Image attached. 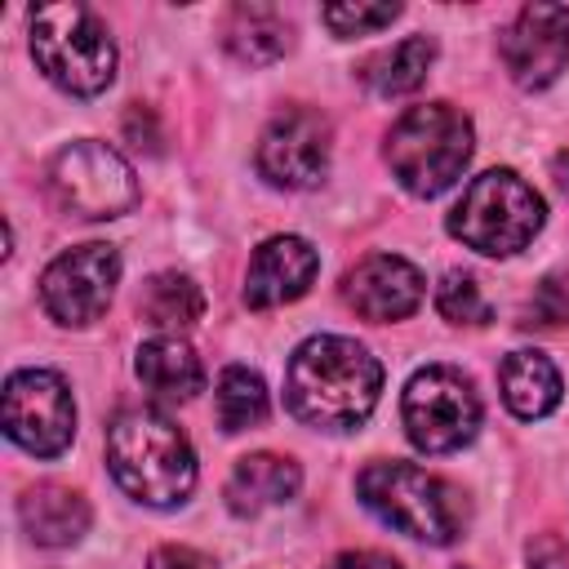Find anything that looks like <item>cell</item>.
Returning <instances> with one entry per match:
<instances>
[{"instance_id": "1", "label": "cell", "mask_w": 569, "mask_h": 569, "mask_svg": "<svg viewBox=\"0 0 569 569\" xmlns=\"http://www.w3.org/2000/svg\"><path fill=\"white\" fill-rule=\"evenodd\" d=\"M382 391V365L342 333L307 338L284 369V405L298 422L316 431H351L360 427Z\"/></svg>"}, {"instance_id": "2", "label": "cell", "mask_w": 569, "mask_h": 569, "mask_svg": "<svg viewBox=\"0 0 569 569\" xmlns=\"http://www.w3.org/2000/svg\"><path fill=\"white\" fill-rule=\"evenodd\" d=\"M107 467L116 485L147 507H178L196 489V453L173 418L151 405L120 409L107 427Z\"/></svg>"}, {"instance_id": "3", "label": "cell", "mask_w": 569, "mask_h": 569, "mask_svg": "<svg viewBox=\"0 0 569 569\" xmlns=\"http://www.w3.org/2000/svg\"><path fill=\"white\" fill-rule=\"evenodd\" d=\"M356 493L382 525L431 547H449L467 525L462 493L413 462H369L356 476Z\"/></svg>"}, {"instance_id": "4", "label": "cell", "mask_w": 569, "mask_h": 569, "mask_svg": "<svg viewBox=\"0 0 569 569\" xmlns=\"http://www.w3.org/2000/svg\"><path fill=\"white\" fill-rule=\"evenodd\" d=\"M471 160V120L453 102H422L409 107L387 133V164L391 178L409 196H440L462 178Z\"/></svg>"}, {"instance_id": "5", "label": "cell", "mask_w": 569, "mask_h": 569, "mask_svg": "<svg viewBox=\"0 0 569 569\" xmlns=\"http://www.w3.org/2000/svg\"><path fill=\"white\" fill-rule=\"evenodd\" d=\"M31 58L67 93L93 98L116 80V44L102 18L76 0L31 13Z\"/></svg>"}, {"instance_id": "6", "label": "cell", "mask_w": 569, "mask_h": 569, "mask_svg": "<svg viewBox=\"0 0 569 569\" xmlns=\"http://www.w3.org/2000/svg\"><path fill=\"white\" fill-rule=\"evenodd\" d=\"M542 196L511 169H489L467 182L462 200L449 209V236L476 253L507 258L520 253L542 231Z\"/></svg>"}, {"instance_id": "7", "label": "cell", "mask_w": 569, "mask_h": 569, "mask_svg": "<svg viewBox=\"0 0 569 569\" xmlns=\"http://www.w3.org/2000/svg\"><path fill=\"white\" fill-rule=\"evenodd\" d=\"M49 196L58 200V209L76 213V218H120L138 204V178L129 169V160L93 138L67 142L53 160H49Z\"/></svg>"}, {"instance_id": "8", "label": "cell", "mask_w": 569, "mask_h": 569, "mask_svg": "<svg viewBox=\"0 0 569 569\" xmlns=\"http://www.w3.org/2000/svg\"><path fill=\"white\" fill-rule=\"evenodd\" d=\"M405 436L422 453H453L476 440L480 431V396L471 378H462L449 365H427L409 378L400 400Z\"/></svg>"}, {"instance_id": "9", "label": "cell", "mask_w": 569, "mask_h": 569, "mask_svg": "<svg viewBox=\"0 0 569 569\" xmlns=\"http://www.w3.org/2000/svg\"><path fill=\"white\" fill-rule=\"evenodd\" d=\"M4 436L31 458H58L76 436L71 387L53 369H18L4 382Z\"/></svg>"}, {"instance_id": "10", "label": "cell", "mask_w": 569, "mask_h": 569, "mask_svg": "<svg viewBox=\"0 0 569 569\" xmlns=\"http://www.w3.org/2000/svg\"><path fill=\"white\" fill-rule=\"evenodd\" d=\"M120 280V253L102 240L58 253L40 276V302L58 325H93Z\"/></svg>"}, {"instance_id": "11", "label": "cell", "mask_w": 569, "mask_h": 569, "mask_svg": "<svg viewBox=\"0 0 569 569\" xmlns=\"http://www.w3.org/2000/svg\"><path fill=\"white\" fill-rule=\"evenodd\" d=\"M258 173L271 187L307 191L329 173V120L307 107H284L258 138Z\"/></svg>"}, {"instance_id": "12", "label": "cell", "mask_w": 569, "mask_h": 569, "mask_svg": "<svg viewBox=\"0 0 569 569\" xmlns=\"http://www.w3.org/2000/svg\"><path fill=\"white\" fill-rule=\"evenodd\" d=\"M502 62L520 89H547L569 62V9L565 4H525L502 31Z\"/></svg>"}, {"instance_id": "13", "label": "cell", "mask_w": 569, "mask_h": 569, "mask_svg": "<svg viewBox=\"0 0 569 569\" xmlns=\"http://www.w3.org/2000/svg\"><path fill=\"white\" fill-rule=\"evenodd\" d=\"M342 298L356 316H365L373 325L405 320L422 302V271L413 262H405L400 253H373L347 271Z\"/></svg>"}, {"instance_id": "14", "label": "cell", "mask_w": 569, "mask_h": 569, "mask_svg": "<svg viewBox=\"0 0 569 569\" xmlns=\"http://www.w3.org/2000/svg\"><path fill=\"white\" fill-rule=\"evenodd\" d=\"M316 271H320V253L302 236H271L249 258L244 302L253 311L284 307V302H293V298H302L311 289Z\"/></svg>"}, {"instance_id": "15", "label": "cell", "mask_w": 569, "mask_h": 569, "mask_svg": "<svg viewBox=\"0 0 569 569\" xmlns=\"http://www.w3.org/2000/svg\"><path fill=\"white\" fill-rule=\"evenodd\" d=\"M298 485H302L298 462L280 453H249L227 476V507L236 516H258V511L284 507L298 493Z\"/></svg>"}, {"instance_id": "16", "label": "cell", "mask_w": 569, "mask_h": 569, "mask_svg": "<svg viewBox=\"0 0 569 569\" xmlns=\"http://www.w3.org/2000/svg\"><path fill=\"white\" fill-rule=\"evenodd\" d=\"M18 516H22V529L31 533V542H40V547H71L89 529V502L62 485L27 489L18 502Z\"/></svg>"}, {"instance_id": "17", "label": "cell", "mask_w": 569, "mask_h": 569, "mask_svg": "<svg viewBox=\"0 0 569 569\" xmlns=\"http://www.w3.org/2000/svg\"><path fill=\"white\" fill-rule=\"evenodd\" d=\"M133 369H138L142 387H147L151 396H160V400H191V396L204 387V365H200V356H196L182 338H173V333H160V338L142 342Z\"/></svg>"}, {"instance_id": "18", "label": "cell", "mask_w": 569, "mask_h": 569, "mask_svg": "<svg viewBox=\"0 0 569 569\" xmlns=\"http://www.w3.org/2000/svg\"><path fill=\"white\" fill-rule=\"evenodd\" d=\"M498 387L507 409L525 422L547 418L560 405V373L542 351H511L498 369Z\"/></svg>"}, {"instance_id": "19", "label": "cell", "mask_w": 569, "mask_h": 569, "mask_svg": "<svg viewBox=\"0 0 569 569\" xmlns=\"http://www.w3.org/2000/svg\"><path fill=\"white\" fill-rule=\"evenodd\" d=\"M222 44L244 67H267L289 49V22L271 4H236L222 27Z\"/></svg>"}, {"instance_id": "20", "label": "cell", "mask_w": 569, "mask_h": 569, "mask_svg": "<svg viewBox=\"0 0 569 569\" xmlns=\"http://www.w3.org/2000/svg\"><path fill=\"white\" fill-rule=\"evenodd\" d=\"M431 62H436V40L431 36H409V40L365 58L360 62V80L378 98H400V93H413L427 80Z\"/></svg>"}, {"instance_id": "21", "label": "cell", "mask_w": 569, "mask_h": 569, "mask_svg": "<svg viewBox=\"0 0 569 569\" xmlns=\"http://www.w3.org/2000/svg\"><path fill=\"white\" fill-rule=\"evenodd\" d=\"M138 311H142V320L156 325L160 333H173V338H178L182 329H191V325L204 316V298H200V289H196L191 276L160 271V276H151V280L142 284Z\"/></svg>"}, {"instance_id": "22", "label": "cell", "mask_w": 569, "mask_h": 569, "mask_svg": "<svg viewBox=\"0 0 569 569\" xmlns=\"http://www.w3.org/2000/svg\"><path fill=\"white\" fill-rule=\"evenodd\" d=\"M213 405H218V427L222 431H244V427H258L267 418V387H262V378L253 369L231 365L218 378Z\"/></svg>"}, {"instance_id": "23", "label": "cell", "mask_w": 569, "mask_h": 569, "mask_svg": "<svg viewBox=\"0 0 569 569\" xmlns=\"http://www.w3.org/2000/svg\"><path fill=\"white\" fill-rule=\"evenodd\" d=\"M436 311L453 325H485L489 320V302L467 271H445V280L436 284Z\"/></svg>"}, {"instance_id": "24", "label": "cell", "mask_w": 569, "mask_h": 569, "mask_svg": "<svg viewBox=\"0 0 569 569\" xmlns=\"http://www.w3.org/2000/svg\"><path fill=\"white\" fill-rule=\"evenodd\" d=\"M325 27L333 36H369V31H382L387 22L400 18V4H325L320 9Z\"/></svg>"}, {"instance_id": "25", "label": "cell", "mask_w": 569, "mask_h": 569, "mask_svg": "<svg viewBox=\"0 0 569 569\" xmlns=\"http://www.w3.org/2000/svg\"><path fill=\"white\" fill-rule=\"evenodd\" d=\"M520 325L525 329H560V325H569V280L565 276H547L533 289Z\"/></svg>"}, {"instance_id": "26", "label": "cell", "mask_w": 569, "mask_h": 569, "mask_svg": "<svg viewBox=\"0 0 569 569\" xmlns=\"http://www.w3.org/2000/svg\"><path fill=\"white\" fill-rule=\"evenodd\" d=\"M529 569H569V547L560 542V533H533L525 547Z\"/></svg>"}, {"instance_id": "27", "label": "cell", "mask_w": 569, "mask_h": 569, "mask_svg": "<svg viewBox=\"0 0 569 569\" xmlns=\"http://www.w3.org/2000/svg\"><path fill=\"white\" fill-rule=\"evenodd\" d=\"M147 569H218L204 551H196V547H156L151 551V560H147Z\"/></svg>"}, {"instance_id": "28", "label": "cell", "mask_w": 569, "mask_h": 569, "mask_svg": "<svg viewBox=\"0 0 569 569\" xmlns=\"http://www.w3.org/2000/svg\"><path fill=\"white\" fill-rule=\"evenodd\" d=\"M124 138H129L133 147L160 151V133H156V120H151L147 107H129V116H124Z\"/></svg>"}, {"instance_id": "29", "label": "cell", "mask_w": 569, "mask_h": 569, "mask_svg": "<svg viewBox=\"0 0 569 569\" xmlns=\"http://www.w3.org/2000/svg\"><path fill=\"white\" fill-rule=\"evenodd\" d=\"M325 569H405V565L396 556H382V551H342Z\"/></svg>"}, {"instance_id": "30", "label": "cell", "mask_w": 569, "mask_h": 569, "mask_svg": "<svg viewBox=\"0 0 569 569\" xmlns=\"http://www.w3.org/2000/svg\"><path fill=\"white\" fill-rule=\"evenodd\" d=\"M551 169H556V187H560V191H565V196H569V151H560V156H556V164H551Z\"/></svg>"}]
</instances>
